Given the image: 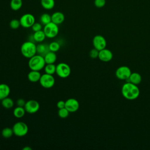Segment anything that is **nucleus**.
<instances>
[{"label": "nucleus", "instance_id": "32", "mask_svg": "<svg viewBox=\"0 0 150 150\" xmlns=\"http://www.w3.org/2000/svg\"><path fill=\"white\" fill-rule=\"evenodd\" d=\"M98 53H99V50H98L97 49H96L94 47V49H91L90 51L89 56L92 59H96L98 57Z\"/></svg>", "mask_w": 150, "mask_h": 150}, {"label": "nucleus", "instance_id": "36", "mask_svg": "<svg viewBox=\"0 0 150 150\" xmlns=\"http://www.w3.org/2000/svg\"><path fill=\"white\" fill-rule=\"evenodd\" d=\"M22 149L23 150H32V148L30 147H29V146H25Z\"/></svg>", "mask_w": 150, "mask_h": 150}, {"label": "nucleus", "instance_id": "18", "mask_svg": "<svg viewBox=\"0 0 150 150\" xmlns=\"http://www.w3.org/2000/svg\"><path fill=\"white\" fill-rule=\"evenodd\" d=\"M128 80V82H130L132 84L137 85L141 82L142 77L139 73L137 72H134V73H131Z\"/></svg>", "mask_w": 150, "mask_h": 150}, {"label": "nucleus", "instance_id": "17", "mask_svg": "<svg viewBox=\"0 0 150 150\" xmlns=\"http://www.w3.org/2000/svg\"><path fill=\"white\" fill-rule=\"evenodd\" d=\"M36 51L37 54L44 57L50 51L49 45L46 43H40L36 45Z\"/></svg>", "mask_w": 150, "mask_h": 150}, {"label": "nucleus", "instance_id": "35", "mask_svg": "<svg viewBox=\"0 0 150 150\" xmlns=\"http://www.w3.org/2000/svg\"><path fill=\"white\" fill-rule=\"evenodd\" d=\"M56 106L58 108V109L65 107V101L63 100L59 101L56 104Z\"/></svg>", "mask_w": 150, "mask_h": 150}, {"label": "nucleus", "instance_id": "11", "mask_svg": "<svg viewBox=\"0 0 150 150\" xmlns=\"http://www.w3.org/2000/svg\"><path fill=\"white\" fill-rule=\"evenodd\" d=\"M93 45L95 49L100 51L105 48L107 45L106 40L104 37L101 35H96L93 39Z\"/></svg>", "mask_w": 150, "mask_h": 150}, {"label": "nucleus", "instance_id": "19", "mask_svg": "<svg viewBox=\"0 0 150 150\" xmlns=\"http://www.w3.org/2000/svg\"><path fill=\"white\" fill-rule=\"evenodd\" d=\"M45 61L46 64H53L57 60V56L55 52L49 51L45 56Z\"/></svg>", "mask_w": 150, "mask_h": 150}, {"label": "nucleus", "instance_id": "8", "mask_svg": "<svg viewBox=\"0 0 150 150\" xmlns=\"http://www.w3.org/2000/svg\"><path fill=\"white\" fill-rule=\"evenodd\" d=\"M19 21L21 26L25 28H29L32 27L35 22V18L31 13H25L21 17Z\"/></svg>", "mask_w": 150, "mask_h": 150}, {"label": "nucleus", "instance_id": "20", "mask_svg": "<svg viewBox=\"0 0 150 150\" xmlns=\"http://www.w3.org/2000/svg\"><path fill=\"white\" fill-rule=\"evenodd\" d=\"M33 40L36 42H42L46 38L43 30H40L37 32H34L32 35Z\"/></svg>", "mask_w": 150, "mask_h": 150}, {"label": "nucleus", "instance_id": "26", "mask_svg": "<svg viewBox=\"0 0 150 150\" xmlns=\"http://www.w3.org/2000/svg\"><path fill=\"white\" fill-rule=\"evenodd\" d=\"M45 73L49 74H54L56 73V66L53 64H46L44 67Z\"/></svg>", "mask_w": 150, "mask_h": 150}, {"label": "nucleus", "instance_id": "6", "mask_svg": "<svg viewBox=\"0 0 150 150\" xmlns=\"http://www.w3.org/2000/svg\"><path fill=\"white\" fill-rule=\"evenodd\" d=\"M43 30L44 31L46 38L52 39L57 35L59 33V27L57 24L51 22L44 26Z\"/></svg>", "mask_w": 150, "mask_h": 150}, {"label": "nucleus", "instance_id": "7", "mask_svg": "<svg viewBox=\"0 0 150 150\" xmlns=\"http://www.w3.org/2000/svg\"><path fill=\"white\" fill-rule=\"evenodd\" d=\"M39 83L43 87L45 88H50L54 86L55 83V79L53 75L45 73L42 74Z\"/></svg>", "mask_w": 150, "mask_h": 150}, {"label": "nucleus", "instance_id": "29", "mask_svg": "<svg viewBox=\"0 0 150 150\" xmlns=\"http://www.w3.org/2000/svg\"><path fill=\"white\" fill-rule=\"evenodd\" d=\"M69 112H70L65 107L59 109L58 112H57L58 115L61 118H67L69 116Z\"/></svg>", "mask_w": 150, "mask_h": 150}, {"label": "nucleus", "instance_id": "16", "mask_svg": "<svg viewBox=\"0 0 150 150\" xmlns=\"http://www.w3.org/2000/svg\"><path fill=\"white\" fill-rule=\"evenodd\" d=\"M10 91V87L8 84L5 83L0 84V100L8 97Z\"/></svg>", "mask_w": 150, "mask_h": 150}, {"label": "nucleus", "instance_id": "33", "mask_svg": "<svg viewBox=\"0 0 150 150\" xmlns=\"http://www.w3.org/2000/svg\"><path fill=\"white\" fill-rule=\"evenodd\" d=\"M31 28L33 32H37V31L42 30V25L41 23H40L39 22H35Z\"/></svg>", "mask_w": 150, "mask_h": 150}, {"label": "nucleus", "instance_id": "13", "mask_svg": "<svg viewBox=\"0 0 150 150\" xmlns=\"http://www.w3.org/2000/svg\"><path fill=\"white\" fill-rule=\"evenodd\" d=\"M112 53L109 49L104 48L99 51L98 57L102 62H108L112 59Z\"/></svg>", "mask_w": 150, "mask_h": 150}, {"label": "nucleus", "instance_id": "15", "mask_svg": "<svg viewBox=\"0 0 150 150\" xmlns=\"http://www.w3.org/2000/svg\"><path fill=\"white\" fill-rule=\"evenodd\" d=\"M41 76L42 74L40 73V71L31 70L28 74V79L29 81L32 83H36L39 81Z\"/></svg>", "mask_w": 150, "mask_h": 150}, {"label": "nucleus", "instance_id": "23", "mask_svg": "<svg viewBox=\"0 0 150 150\" xmlns=\"http://www.w3.org/2000/svg\"><path fill=\"white\" fill-rule=\"evenodd\" d=\"M40 4L44 9L46 10H50L54 6L55 2L54 0H41Z\"/></svg>", "mask_w": 150, "mask_h": 150}, {"label": "nucleus", "instance_id": "34", "mask_svg": "<svg viewBox=\"0 0 150 150\" xmlns=\"http://www.w3.org/2000/svg\"><path fill=\"white\" fill-rule=\"evenodd\" d=\"M25 103H26V101L23 98H19L16 101L17 105L19 106V107H24V106L25 105Z\"/></svg>", "mask_w": 150, "mask_h": 150}, {"label": "nucleus", "instance_id": "10", "mask_svg": "<svg viewBox=\"0 0 150 150\" xmlns=\"http://www.w3.org/2000/svg\"><path fill=\"white\" fill-rule=\"evenodd\" d=\"M24 108L26 112L29 114H35L39 111L40 104L36 100H30L26 102Z\"/></svg>", "mask_w": 150, "mask_h": 150}, {"label": "nucleus", "instance_id": "9", "mask_svg": "<svg viewBox=\"0 0 150 150\" xmlns=\"http://www.w3.org/2000/svg\"><path fill=\"white\" fill-rule=\"evenodd\" d=\"M131 74L130 69L126 66H120L115 71L116 77L120 80H128Z\"/></svg>", "mask_w": 150, "mask_h": 150}, {"label": "nucleus", "instance_id": "14", "mask_svg": "<svg viewBox=\"0 0 150 150\" xmlns=\"http://www.w3.org/2000/svg\"><path fill=\"white\" fill-rule=\"evenodd\" d=\"M52 22L57 25L62 23L64 21V15L61 12H55L52 15Z\"/></svg>", "mask_w": 150, "mask_h": 150}, {"label": "nucleus", "instance_id": "31", "mask_svg": "<svg viewBox=\"0 0 150 150\" xmlns=\"http://www.w3.org/2000/svg\"><path fill=\"white\" fill-rule=\"evenodd\" d=\"M105 0H94V4L96 7L98 8H101L105 6Z\"/></svg>", "mask_w": 150, "mask_h": 150}, {"label": "nucleus", "instance_id": "2", "mask_svg": "<svg viewBox=\"0 0 150 150\" xmlns=\"http://www.w3.org/2000/svg\"><path fill=\"white\" fill-rule=\"evenodd\" d=\"M45 65L44 57L38 54L30 58L28 62V66L31 70L40 71L45 67Z\"/></svg>", "mask_w": 150, "mask_h": 150}, {"label": "nucleus", "instance_id": "30", "mask_svg": "<svg viewBox=\"0 0 150 150\" xmlns=\"http://www.w3.org/2000/svg\"><path fill=\"white\" fill-rule=\"evenodd\" d=\"M21 26L20 21L16 19H13L11 20L9 22V26L12 29H17Z\"/></svg>", "mask_w": 150, "mask_h": 150}, {"label": "nucleus", "instance_id": "27", "mask_svg": "<svg viewBox=\"0 0 150 150\" xmlns=\"http://www.w3.org/2000/svg\"><path fill=\"white\" fill-rule=\"evenodd\" d=\"M13 131L12 128L9 127L4 128L1 131L2 136L5 138H9L13 135Z\"/></svg>", "mask_w": 150, "mask_h": 150}, {"label": "nucleus", "instance_id": "1", "mask_svg": "<svg viewBox=\"0 0 150 150\" xmlns=\"http://www.w3.org/2000/svg\"><path fill=\"white\" fill-rule=\"evenodd\" d=\"M121 93L126 99L133 100L138 97L139 89L136 84L127 82L123 84L121 88Z\"/></svg>", "mask_w": 150, "mask_h": 150}, {"label": "nucleus", "instance_id": "5", "mask_svg": "<svg viewBox=\"0 0 150 150\" xmlns=\"http://www.w3.org/2000/svg\"><path fill=\"white\" fill-rule=\"evenodd\" d=\"M56 73L60 78H67L71 73L70 67L67 63H60L56 65Z\"/></svg>", "mask_w": 150, "mask_h": 150}, {"label": "nucleus", "instance_id": "24", "mask_svg": "<svg viewBox=\"0 0 150 150\" xmlns=\"http://www.w3.org/2000/svg\"><path fill=\"white\" fill-rule=\"evenodd\" d=\"M22 6V0H11L10 7L13 11H18Z\"/></svg>", "mask_w": 150, "mask_h": 150}, {"label": "nucleus", "instance_id": "28", "mask_svg": "<svg viewBox=\"0 0 150 150\" xmlns=\"http://www.w3.org/2000/svg\"><path fill=\"white\" fill-rule=\"evenodd\" d=\"M49 50L51 52H57L60 47V45L59 43V42L54 41L51 42L49 45Z\"/></svg>", "mask_w": 150, "mask_h": 150}, {"label": "nucleus", "instance_id": "25", "mask_svg": "<svg viewBox=\"0 0 150 150\" xmlns=\"http://www.w3.org/2000/svg\"><path fill=\"white\" fill-rule=\"evenodd\" d=\"M40 21L42 25H46L48 24L49 23L52 22V17L51 15H50L49 13H43L40 18Z\"/></svg>", "mask_w": 150, "mask_h": 150}, {"label": "nucleus", "instance_id": "3", "mask_svg": "<svg viewBox=\"0 0 150 150\" xmlns=\"http://www.w3.org/2000/svg\"><path fill=\"white\" fill-rule=\"evenodd\" d=\"M21 52L23 56L30 59L37 53L36 45L33 42L30 40L25 42L21 45Z\"/></svg>", "mask_w": 150, "mask_h": 150}, {"label": "nucleus", "instance_id": "21", "mask_svg": "<svg viewBox=\"0 0 150 150\" xmlns=\"http://www.w3.org/2000/svg\"><path fill=\"white\" fill-rule=\"evenodd\" d=\"M26 111L23 107H19L17 106L16 108H14L13 111V114L15 117L17 118H21L23 117L25 114Z\"/></svg>", "mask_w": 150, "mask_h": 150}, {"label": "nucleus", "instance_id": "4", "mask_svg": "<svg viewBox=\"0 0 150 150\" xmlns=\"http://www.w3.org/2000/svg\"><path fill=\"white\" fill-rule=\"evenodd\" d=\"M12 129L15 135L22 137L25 136L28 132V125L22 121H19L14 124L12 127Z\"/></svg>", "mask_w": 150, "mask_h": 150}, {"label": "nucleus", "instance_id": "22", "mask_svg": "<svg viewBox=\"0 0 150 150\" xmlns=\"http://www.w3.org/2000/svg\"><path fill=\"white\" fill-rule=\"evenodd\" d=\"M1 105L6 109H10L13 107L14 102L11 98L7 97L1 100Z\"/></svg>", "mask_w": 150, "mask_h": 150}, {"label": "nucleus", "instance_id": "12", "mask_svg": "<svg viewBox=\"0 0 150 150\" xmlns=\"http://www.w3.org/2000/svg\"><path fill=\"white\" fill-rule=\"evenodd\" d=\"M79 103L76 98H70L65 101V108L70 112H74L77 111L79 110Z\"/></svg>", "mask_w": 150, "mask_h": 150}]
</instances>
